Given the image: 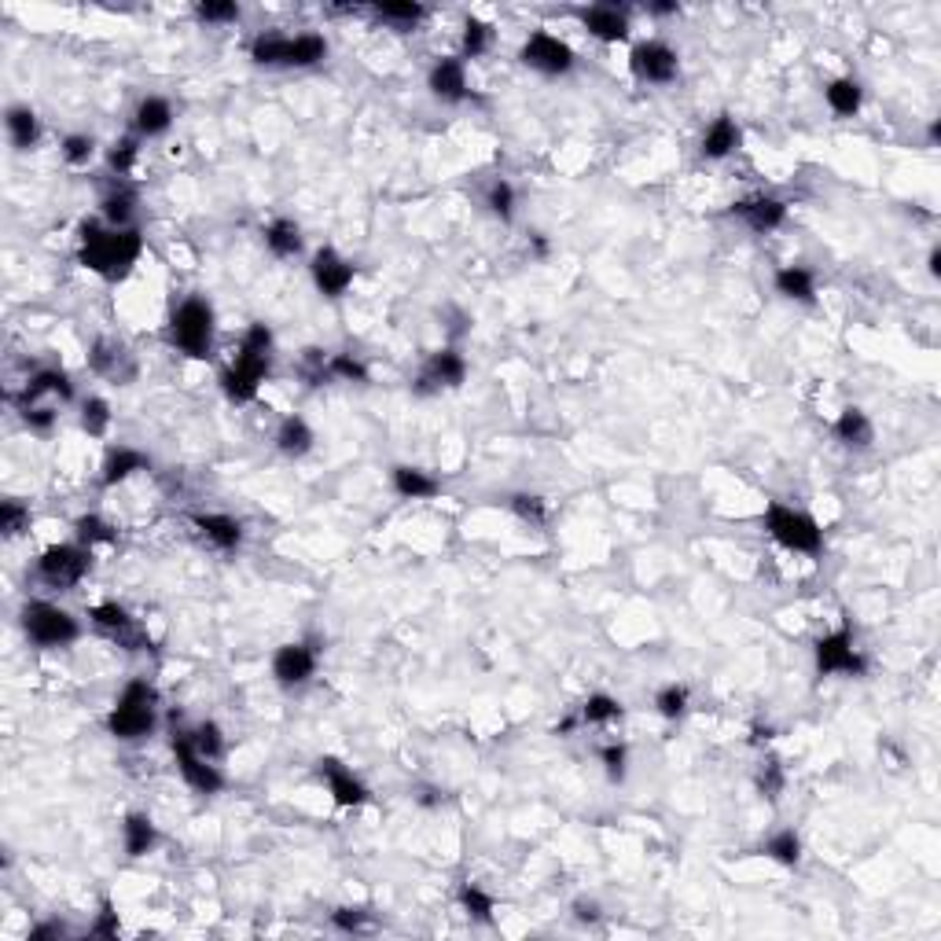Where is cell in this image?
Returning <instances> with one entry per match:
<instances>
[{"mask_svg": "<svg viewBox=\"0 0 941 941\" xmlns=\"http://www.w3.org/2000/svg\"><path fill=\"white\" fill-rule=\"evenodd\" d=\"M170 125H173L170 100H162V96H144V100L137 103V111H133V129H137L140 140L162 137V133H170Z\"/></svg>", "mask_w": 941, "mask_h": 941, "instance_id": "23", "label": "cell"}, {"mask_svg": "<svg viewBox=\"0 0 941 941\" xmlns=\"http://www.w3.org/2000/svg\"><path fill=\"white\" fill-rule=\"evenodd\" d=\"M265 247L273 250L276 258H295V254H302V228L291 217H276L265 225Z\"/></svg>", "mask_w": 941, "mask_h": 941, "instance_id": "33", "label": "cell"}, {"mask_svg": "<svg viewBox=\"0 0 941 941\" xmlns=\"http://www.w3.org/2000/svg\"><path fill=\"white\" fill-rule=\"evenodd\" d=\"M508 508L515 519L530 522V526H545L548 519V504L537 493H515V497H508Z\"/></svg>", "mask_w": 941, "mask_h": 941, "instance_id": "45", "label": "cell"}, {"mask_svg": "<svg viewBox=\"0 0 941 941\" xmlns=\"http://www.w3.org/2000/svg\"><path fill=\"white\" fill-rule=\"evenodd\" d=\"M600 916H603V912H600V905H596V901H585V897H581V901H574V919H578V923H600Z\"/></svg>", "mask_w": 941, "mask_h": 941, "instance_id": "58", "label": "cell"}, {"mask_svg": "<svg viewBox=\"0 0 941 941\" xmlns=\"http://www.w3.org/2000/svg\"><path fill=\"white\" fill-rule=\"evenodd\" d=\"M89 622L100 629L107 640H114L118 647H125V651H151V633L144 629V625L133 618V614L125 611L122 603H96L89 611Z\"/></svg>", "mask_w": 941, "mask_h": 941, "instance_id": "9", "label": "cell"}, {"mask_svg": "<svg viewBox=\"0 0 941 941\" xmlns=\"http://www.w3.org/2000/svg\"><path fill=\"white\" fill-rule=\"evenodd\" d=\"M269 372H273V331H269V324H250L243 331L236 361L221 372V390L228 401L250 405L258 397L261 383L269 379Z\"/></svg>", "mask_w": 941, "mask_h": 941, "instance_id": "2", "label": "cell"}, {"mask_svg": "<svg viewBox=\"0 0 941 941\" xmlns=\"http://www.w3.org/2000/svg\"><path fill=\"white\" fill-rule=\"evenodd\" d=\"M41 397H59V401H70L74 397V383H70L67 372H59V368H41L37 375H30L23 386V394H19V409L23 405H34V401H41Z\"/></svg>", "mask_w": 941, "mask_h": 941, "instance_id": "22", "label": "cell"}, {"mask_svg": "<svg viewBox=\"0 0 941 941\" xmlns=\"http://www.w3.org/2000/svg\"><path fill=\"white\" fill-rule=\"evenodd\" d=\"M250 59H254L258 67L306 70V67H317V63L328 59V41H324L320 34H298V37L258 34L254 41H250Z\"/></svg>", "mask_w": 941, "mask_h": 941, "instance_id": "4", "label": "cell"}, {"mask_svg": "<svg viewBox=\"0 0 941 941\" xmlns=\"http://www.w3.org/2000/svg\"><path fill=\"white\" fill-rule=\"evenodd\" d=\"M772 287H776V295L791 298V302H817V276L809 273L805 265H783V269H776V276H772Z\"/></svg>", "mask_w": 941, "mask_h": 941, "instance_id": "27", "label": "cell"}, {"mask_svg": "<svg viewBox=\"0 0 941 941\" xmlns=\"http://www.w3.org/2000/svg\"><path fill=\"white\" fill-rule=\"evenodd\" d=\"M688 699H692V692H688L684 684H666V688L655 692V710L666 717V721H681V717L688 714Z\"/></svg>", "mask_w": 941, "mask_h": 941, "instance_id": "42", "label": "cell"}, {"mask_svg": "<svg viewBox=\"0 0 941 941\" xmlns=\"http://www.w3.org/2000/svg\"><path fill=\"white\" fill-rule=\"evenodd\" d=\"M618 717H622V703L607 692L589 695L585 706H581V721H585V725H611V721H618Z\"/></svg>", "mask_w": 941, "mask_h": 941, "instance_id": "39", "label": "cell"}, {"mask_svg": "<svg viewBox=\"0 0 941 941\" xmlns=\"http://www.w3.org/2000/svg\"><path fill=\"white\" fill-rule=\"evenodd\" d=\"M456 901H460V908H464L467 916L475 919V923H493V912H497V901L482 890V886L475 883H464L460 886V894H456Z\"/></svg>", "mask_w": 941, "mask_h": 941, "instance_id": "38", "label": "cell"}, {"mask_svg": "<svg viewBox=\"0 0 941 941\" xmlns=\"http://www.w3.org/2000/svg\"><path fill=\"white\" fill-rule=\"evenodd\" d=\"M383 23H390L394 30H412V26H420L423 23V15H427V8L423 4H416V0H379L372 8Z\"/></svg>", "mask_w": 941, "mask_h": 941, "instance_id": "34", "label": "cell"}, {"mask_svg": "<svg viewBox=\"0 0 941 941\" xmlns=\"http://www.w3.org/2000/svg\"><path fill=\"white\" fill-rule=\"evenodd\" d=\"M155 725H159V692L137 677L114 699L111 714H107V732L122 743H137V739H148Z\"/></svg>", "mask_w": 941, "mask_h": 941, "instance_id": "3", "label": "cell"}, {"mask_svg": "<svg viewBox=\"0 0 941 941\" xmlns=\"http://www.w3.org/2000/svg\"><path fill=\"white\" fill-rule=\"evenodd\" d=\"M317 772H320V780L328 783V794L335 798V805L353 809V805L368 802V787H364V783L353 776V769H346L339 758H320Z\"/></svg>", "mask_w": 941, "mask_h": 941, "instance_id": "18", "label": "cell"}, {"mask_svg": "<svg viewBox=\"0 0 941 941\" xmlns=\"http://www.w3.org/2000/svg\"><path fill=\"white\" fill-rule=\"evenodd\" d=\"M214 328H217L214 306H210L203 295H192L173 309L170 342L184 353V357L206 361V357H210V346H214Z\"/></svg>", "mask_w": 941, "mask_h": 941, "instance_id": "5", "label": "cell"}, {"mask_svg": "<svg viewBox=\"0 0 941 941\" xmlns=\"http://www.w3.org/2000/svg\"><path fill=\"white\" fill-rule=\"evenodd\" d=\"M19 416H23V423L34 434H48L56 427V409H45V405H23Z\"/></svg>", "mask_w": 941, "mask_h": 941, "instance_id": "55", "label": "cell"}, {"mask_svg": "<svg viewBox=\"0 0 941 941\" xmlns=\"http://www.w3.org/2000/svg\"><path fill=\"white\" fill-rule=\"evenodd\" d=\"M148 456L137 453V449H129V445H118V449H111L107 453V460H103V475H100V486L111 489L118 486V482H125V478H133L137 471H148Z\"/></svg>", "mask_w": 941, "mask_h": 941, "instance_id": "29", "label": "cell"}, {"mask_svg": "<svg viewBox=\"0 0 941 941\" xmlns=\"http://www.w3.org/2000/svg\"><path fill=\"white\" fill-rule=\"evenodd\" d=\"M647 12L651 15H677V4H651Z\"/></svg>", "mask_w": 941, "mask_h": 941, "instance_id": "60", "label": "cell"}, {"mask_svg": "<svg viewBox=\"0 0 941 941\" xmlns=\"http://www.w3.org/2000/svg\"><path fill=\"white\" fill-rule=\"evenodd\" d=\"M328 379H342V383H368V368L361 357L353 353H331L328 357Z\"/></svg>", "mask_w": 941, "mask_h": 941, "instance_id": "46", "label": "cell"}, {"mask_svg": "<svg viewBox=\"0 0 941 941\" xmlns=\"http://www.w3.org/2000/svg\"><path fill=\"white\" fill-rule=\"evenodd\" d=\"M372 912L361 905H346V908H335L331 912V927L346 930V934H361V930H372Z\"/></svg>", "mask_w": 941, "mask_h": 941, "instance_id": "50", "label": "cell"}, {"mask_svg": "<svg viewBox=\"0 0 941 941\" xmlns=\"http://www.w3.org/2000/svg\"><path fill=\"white\" fill-rule=\"evenodd\" d=\"M309 276H313V284H317V291L324 298H342L353 287L357 269L335 247H320L313 254V261H309Z\"/></svg>", "mask_w": 941, "mask_h": 941, "instance_id": "15", "label": "cell"}, {"mask_svg": "<svg viewBox=\"0 0 941 941\" xmlns=\"http://www.w3.org/2000/svg\"><path fill=\"white\" fill-rule=\"evenodd\" d=\"M0 530H4V537H19V533L30 530V508L23 500L12 497L0 504Z\"/></svg>", "mask_w": 941, "mask_h": 941, "instance_id": "49", "label": "cell"}, {"mask_svg": "<svg viewBox=\"0 0 941 941\" xmlns=\"http://www.w3.org/2000/svg\"><path fill=\"white\" fill-rule=\"evenodd\" d=\"M390 486H394L397 497H405V500H431V497H438V493H442V482H438L431 471H423V467H409V464L394 467Z\"/></svg>", "mask_w": 941, "mask_h": 941, "instance_id": "25", "label": "cell"}, {"mask_svg": "<svg viewBox=\"0 0 941 941\" xmlns=\"http://www.w3.org/2000/svg\"><path fill=\"white\" fill-rule=\"evenodd\" d=\"M144 254L140 228H111L100 221H81L78 228V261L89 273L103 276L107 284H118L133 273V265Z\"/></svg>", "mask_w": 941, "mask_h": 941, "instance_id": "1", "label": "cell"}, {"mask_svg": "<svg viewBox=\"0 0 941 941\" xmlns=\"http://www.w3.org/2000/svg\"><path fill=\"white\" fill-rule=\"evenodd\" d=\"M173 758H177V769H181L184 783H188L192 791H199V794L225 791V772L195 750L192 732H177V736H173Z\"/></svg>", "mask_w": 941, "mask_h": 941, "instance_id": "11", "label": "cell"}, {"mask_svg": "<svg viewBox=\"0 0 941 941\" xmlns=\"http://www.w3.org/2000/svg\"><path fill=\"white\" fill-rule=\"evenodd\" d=\"M824 100H828V107L835 114H842V118H853V114L861 111V103H864V89H861V81H853V78H835L824 89Z\"/></svg>", "mask_w": 941, "mask_h": 941, "instance_id": "36", "label": "cell"}, {"mask_svg": "<svg viewBox=\"0 0 941 941\" xmlns=\"http://www.w3.org/2000/svg\"><path fill=\"white\" fill-rule=\"evenodd\" d=\"M195 15L203 23H236L239 4L236 0H206V4H195Z\"/></svg>", "mask_w": 941, "mask_h": 941, "instance_id": "54", "label": "cell"}, {"mask_svg": "<svg viewBox=\"0 0 941 941\" xmlns=\"http://www.w3.org/2000/svg\"><path fill=\"white\" fill-rule=\"evenodd\" d=\"M313 442H317V434H313V427H309L302 416H287V420H280V427H276V449H280L287 460L309 456L313 453Z\"/></svg>", "mask_w": 941, "mask_h": 941, "instance_id": "28", "label": "cell"}, {"mask_svg": "<svg viewBox=\"0 0 941 941\" xmlns=\"http://www.w3.org/2000/svg\"><path fill=\"white\" fill-rule=\"evenodd\" d=\"M578 19L596 41H603V45H622V41H629V12L618 8V4H592V8H581Z\"/></svg>", "mask_w": 941, "mask_h": 941, "instance_id": "17", "label": "cell"}, {"mask_svg": "<svg viewBox=\"0 0 941 941\" xmlns=\"http://www.w3.org/2000/svg\"><path fill=\"white\" fill-rule=\"evenodd\" d=\"M313 673H317V647L302 644V640L276 647V655H273L276 684H284V688H302V684L313 681Z\"/></svg>", "mask_w": 941, "mask_h": 941, "instance_id": "16", "label": "cell"}, {"mask_svg": "<svg viewBox=\"0 0 941 941\" xmlns=\"http://www.w3.org/2000/svg\"><path fill=\"white\" fill-rule=\"evenodd\" d=\"M739 140H743V133H739V125H736V118H728V114H721V118H714V122L706 125V133H703V159H710V162H721V159H728L732 151L739 148Z\"/></svg>", "mask_w": 941, "mask_h": 941, "instance_id": "26", "label": "cell"}, {"mask_svg": "<svg viewBox=\"0 0 941 941\" xmlns=\"http://www.w3.org/2000/svg\"><path fill=\"white\" fill-rule=\"evenodd\" d=\"M19 622H23L26 640H30L34 647H45V651L70 647L81 636L78 618H74L70 611H63L59 603H48V600L26 603L23 614H19Z\"/></svg>", "mask_w": 941, "mask_h": 941, "instance_id": "6", "label": "cell"}, {"mask_svg": "<svg viewBox=\"0 0 941 941\" xmlns=\"http://www.w3.org/2000/svg\"><path fill=\"white\" fill-rule=\"evenodd\" d=\"M629 67L647 85H669V81L677 78V70H681V56L666 41H640L629 52Z\"/></svg>", "mask_w": 941, "mask_h": 941, "instance_id": "14", "label": "cell"}, {"mask_svg": "<svg viewBox=\"0 0 941 941\" xmlns=\"http://www.w3.org/2000/svg\"><path fill=\"white\" fill-rule=\"evenodd\" d=\"M732 217H739L754 232H772L787 221V203L776 195H754V199H739L732 203Z\"/></svg>", "mask_w": 941, "mask_h": 941, "instance_id": "21", "label": "cell"}, {"mask_svg": "<svg viewBox=\"0 0 941 941\" xmlns=\"http://www.w3.org/2000/svg\"><path fill=\"white\" fill-rule=\"evenodd\" d=\"M467 379V361L464 353L445 346V350H434L427 361H423L420 375H416V394H442V390H456L464 386Z\"/></svg>", "mask_w": 941, "mask_h": 941, "instance_id": "13", "label": "cell"}, {"mask_svg": "<svg viewBox=\"0 0 941 941\" xmlns=\"http://www.w3.org/2000/svg\"><path fill=\"white\" fill-rule=\"evenodd\" d=\"M835 438L850 449H868L875 442V427L864 409H842L835 420Z\"/></svg>", "mask_w": 941, "mask_h": 941, "instance_id": "31", "label": "cell"}, {"mask_svg": "<svg viewBox=\"0 0 941 941\" xmlns=\"http://www.w3.org/2000/svg\"><path fill=\"white\" fill-rule=\"evenodd\" d=\"M486 206H489V214H493V217H500V221H511V217H515V188H511L504 177H500V181H493L486 188Z\"/></svg>", "mask_w": 941, "mask_h": 941, "instance_id": "48", "label": "cell"}, {"mask_svg": "<svg viewBox=\"0 0 941 941\" xmlns=\"http://www.w3.org/2000/svg\"><path fill=\"white\" fill-rule=\"evenodd\" d=\"M63 934H67V927H63L59 919H48V923H37V927H30L26 941H48V938H63Z\"/></svg>", "mask_w": 941, "mask_h": 941, "instance_id": "57", "label": "cell"}, {"mask_svg": "<svg viewBox=\"0 0 941 941\" xmlns=\"http://www.w3.org/2000/svg\"><path fill=\"white\" fill-rule=\"evenodd\" d=\"M765 530L772 533V541L791 552H802V556H817L824 548V530L813 515H805L798 508H787V504H769L765 511Z\"/></svg>", "mask_w": 941, "mask_h": 941, "instance_id": "7", "label": "cell"}, {"mask_svg": "<svg viewBox=\"0 0 941 941\" xmlns=\"http://www.w3.org/2000/svg\"><path fill=\"white\" fill-rule=\"evenodd\" d=\"M427 89H431L434 100L442 103H460L467 100V70H464V59L456 56H442L438 63H434L431 70H427Z\"/></svg>", "mask_w": 941, "mask_h": 941, "instance_id": "20", "label": "cell"}, {"mask_svg": "<svg viewBox=\"0 0 941 941\" xmlns=\"http://www.w3.org/2000/svg\"><path fill=\"white\" fill-rule=\"evenodd\" d=\"M92 570V548H85L81 541L74 545H48L37 559V578L45 581L48 589H74L85 581V574Z\"/></svg>", "mask_w": 941, "mask_h": 941, "instance_id": "8", "label": "cell"}, {"mask_svg": "<svg viewBox=\"0 0 941 941\" xmlns=\"http://www.w3.org/2000/svg\"><path fill=\"white\" fill-rule=\"evenodd\" d=\"M74 533H78V541L85 548L114 545V541H118V530H114L111 522H103L100 515H81V519L74 522Z\"/></svg>", "mask_w": 941, "mask_h": 941, "instance_id": "40", "label": "cell"}, {"mask_svg": "<svg viewBox=\"0 0 941 941\" xmlns=\"http://www.w3.org/2000/svg\"><path fill=\"white\" fill-rule=\"evenodd\" d=\"M103 221L111 228H133V217H137V192L133 188H114V192L103 195Z\"/></svg>", "mask_w": 941, "mask_h": 941, "instance_id": "35", "label": "cell"}, {"mask_svg": "<svg viewBox=\"0 0 941 941\" xmlns=\"http://www.w3.org/2000/svg\"><path fill=\"white\" fill-rule=\"evenodd\" d=\"M533 250H537V258H545L548 254V243L541 236H533Z\"/></svg>", "mask_w": 941, "mask_h": 941, "instance_id": "62", "label": "cell"}, {"mask_svg": "<svg viewBox=\"0 0 941 941\" xmlns=\"http://www.w3.org/2000/svg\"><path fill=\"white\" fill-rule=\"evenodd\" d=\"M754 783H758L761 798H769V802H776L783 794V783H787V776H783V765L780 758H765L758 765V776H754Z\"/></svg>", "mask_w": 941, "mask_h": 941, "instance_id": "47", "label": "cell"}, {"mask_svg": "<svg viewBox=\"0 0 941 941\" xmlns=\"http://www.w3.org/2000/svg\"><path fill=\"white\" fill-rule=\"evenodd\" d=\"M761 739H772V728H769V725H765V728H761V725L754 728V743H761Z\"/></svg>", "mask_w": 941, "mask_h": 941, "instance_id": "63", "label": "cell"}, {"mask_svg": "<svg viewBox=\"0 0 941 941\" xmlns=\"http://www.w3.org/2000/svg\"><path fill=\"white\" fill-rule=\"evenodd\" d=\"M81 431L89 434V438H103V434L111 431V405L103 397H89L81 405Z\"/></svg>", "mask_w": 941, "mask_h": 941, "instance_id": "43", "label": "cell"}, {"mask_svg": "<svg viewBox=\"0 0 941 941\" xmlns=\"http://www.w3.org/2000/svg\"><path fill=\"white\" fill-rule=\"evenodd\" d=\"M4 125H8V137H12V144L19 151L37 148V140H41V118H37L30 107H8Z\"/></svg>", "mask_w": 941, "mask_h": 941, "instance_id": "32", "label": "cell"}, {"mask_svg": "<svg viewBox=\"0 0 941 941\" xmlns=\"http://www.w3.org/2000/svg\"><path fill=\"white\" fill-rule=\"evenodd\" d=\"M460 45H464V56H467V59L486 56L489 45H493V26L482 23V19H475V15H471V19L464 23V37H460Z\"/></svg>", "mask_w": 941, "mask_h": 941, "instance_id": "44", "label": "cell"}, {"mask_svg": "<svg viewBox=\"0 0 941 941\" xmlns=\"http://www.w3.org/2000/svg\"><path fill=\"white\" fill-rule=\"evenodd\" d=\"M89 364H92V372L107 375L111 383H129V379L137 375V361H133V353L125 350V342H118V339H96V342H92Z\"/></svg>", "mask_w": 941, "mask_h": 941, "instance_id": "19", "label": "cell"}, {"mask_svg": "<svg viewBox=\"0 0 941 941\" xmlns=\"http://www.w3.org/2000/svg\"><path fill=\"white\" fill-rule=\"evenodd\" d=\"M817 669L820 677H864V669H868V662H864V655L857 651V644H853L850 629H835V633L820 636L817 640Z\"/></svg>", "mask_w": 941, "mask_h": 941, "instance_id": "12", "label": "cell"}, {"mask_svg": "<svg viewBox=\"0 0 941 941\" xmlns=\"http://www.w3.org/2000/svg\"><path fill=\"white\" fill-rule=\"evenodd\" d=\"M118 930H122V923H118V912H114L111 901H103L100 916H96V923L89 927L92 938H118Z\"/></svg>", "mask_w": 941, "mask_h": 941, "instance_id": "56", "label": "cell"}, {"mask_svg": "<svg viewBox=\"0 0 941 941\" xmlns=\"http://www.w3.org/2000/svg\"><path fill=\"white\" fill-rule=\"evenodd\" d=\"M761 853H765L769 861L783 864V868H794V864L802 861V839H798V831L794 828H783V831H776V835L765 839Z\"/></svg>", "mask_w": 941, "mask_h": 941, "instance_id": "37", "label": "cell"}, {"mask_svg": "<svg viewBox=\"0 0 941 941\" xmlns=\"http://www.w3.org/2000/svg\"><path fill=\"white\" fill-rule=\"evenodd\" d=\"M927 269H930V276H934V280H938V276H941V247H934V250H930Z\"/></svg>", "mask_w": 941, "mask_h": 941, "instance_id": "59", "label": "cell"}, {"mask_svg": "<svg viewBox=\"0 0 941 941\" xmlns=\"http://www.w3.org/2000/svg\"><path fill=\"white\" fill-rule=\"evenodd\" d=\"M192 526L221 552H236L243 545V522L232 515H192Z\"/></svg>", "mask_w": 941, "mask_h": 941, "instance_id": "24", "label": "cell"}, {"mask_svg": "<svg viewBox=\"0 0 941 941\" xmlns=\"http://www.w3.org/2000/svg\"><path fill=\"white\" fill-rule=\"evenodd\" d=\"M92 155H96V140L92 137H85V133L63 137V159H67L70 166H89Z\"/></svg>", "mask_w": 941, "mask_h": 941, "instance_id": "53", "label": "cell"}, {"mask_svg": "<svg viewBox=\"0 0 941 941\" xmlns=\"http://www.w3.org/2000/svg\"><path fill=\"white\" fill-rule=\"evenodd\" d=\"M927 140H930V144H938V140H941V122H930V129H927Z\"/></svg>", "mask_w": 941, "mask_h": 941, "instance_id": "61", "label": "cell"}, {"mask_svg": "<svg viewBox=\"0 0 941 941\" xmlns=\"http://www.w3.org/2000/svg\"><path fill=\"white\" fill-rule=\"evenodd\" d=\"M600 765H603V772H607V780L622 783L625 772H629V747H625V743H607V747H600Z\"/></svg>", "mask_w": 941, "mask_h": 941, "instance_id": "52", "label": "cell"}, {"mask_svg": "<svg viewBox=\"0 0 941 941\" xmlns=\"http://www.w3.org/2000/svg\"><path fill=\"white\" fill-rule=\"evenodd\" d=\"M137 155H140V137H122V140H114L111 151H107V166H111L114 173H129L137 166Z\"/></svg>", "mask_w": 941, "mask_h": 941, "instance_id": "51", "label": "cell"}, {"mask_svg": "<svg viewBox=\"0 0 941 941\" xmlns=\"http://www.w3.org/2000/svg\"><path fill=\"white\" fill-rule=\"evenodd\" d=\"M122 846L129 857H148L159 846V828L148 813H129L122 820Z\"/></svg>", "mask_w": 941, "mask_h": 941, "instance_id": "30", "label": "cell"}, {"mask_svg": "<svg viewBox=\"0 0 941 941\" xmlns=\"http://www.w3.org/2000/svg\"><path fill=\"white\" fill-rule=\"evenodd\" d=\"M192 743L203 758H210V761L225 758V732H221L217 721H199V725L192 728Z\"/></svg>", "mask_w": 941, "mask_h": 941, "instance_id": "41", "label": "cell"}, {"mask_svg": "<svg viewBox=\"0 0 941 941\" xmlns=\"http://www.w3.org/2000/svg\"><path fill=\"white\" fill-rule=\"evenodd\" d=\"M519 59L530 70H537V74H548V78H559V74L574 70V63H578L574 48H570L563 37L548 34V30H537V34L526 37V41H522Z\"/></svg>", "mask_w": 941, "mask_h": 941, "instance_id": "10", "label": "cell"}]
</instances>
